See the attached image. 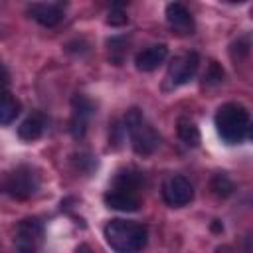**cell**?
Segmentation results:
<instances>
[{
	"label": "cell",
	"mask_w": 253,
	"mask_h": 253,
	"mask_svg": "<svg viewBox=\"0 0 253 253\" xmlns=\"http://www.w3.org/2000/svg\"><path fill=\"white\" fill-rule=\"evenodd\" d=\"M103 233L109 247L117 253H138L148 241V229L142 223L128 219H111Z\"/></svg>",
	"instance_id": "cell-1"
},
{
	"label": "cell",
	"mask_w": 253,
	"mask_h": 253,
	"mask_svg": "<svg viewBox=\"0 0 253 253\" xmlns=\"http://www.w3.org/2000/svg\"><path fill=\"white\" fill-rule=\"evenodd\" d=\"M251 121L245 107L239 103H225L215 113V130L227 144H239L249 134Z\"/></svg>",
	"instance_id": "cell-2"
},
{
	"label": "cell",
	"mask_w": 253,
	"mask_h": 253,
	"mask_svg": "<svg viewBox=\"0 0 253 253\" xmlns=\"http://www.w3.org/2000/svg\"><path fill=\"white\" fill-rule=\"evenodd\" d=\"M125 130L130 138L132 150L138 156H150L160 146V134L144 119L138 109H130L125 115Z\"/></svg>",
	"instance_id": "cell-3"
},
{
	"label": "cell",
	"mask_w": 253,
	"mask_h": 253,
	"mask_svg": "<svg viewBox=\"0 0 253 253\" xmlns=\"http://www.w3.org/2000/svg\"><path fill=\"white\" fill-rule=\"evenodd\" d=\"M40 188V176L32 166H16L4 180V190L8 196L16 200H28L32 198Z\"/></svg>",
	"instance_id": "cell-4"
},
{
	"label": "cell",
	"mask_w": 253,
	"mask_h": 253,
	"mask_svg": "<svg viewBox=\"0 0 253 253\" xmlns=\"http://www.w3.org/2000/svg\"><path fill=\"white\" fill-rule=\"evenodd\" d=\"M43 241V225L36 217H26L16 225L14 245L18 253H36Z\"/></svg>",
	"instance_id": "cell-5"
},
{
	"label": "cell",
	"mask_w": 253,
	"mask_h": 253,
	"mask_svg": "<svg viewBox=\"0 0 253 253\" xmlns=\"http://www.w3.org/2000/svg\"><path fill=\"white\" fill-rule=\"evenodd\" d=\"M162 198L172 208H184L194 200V186L180 174L168 176L162 182Z\"/></svg>",
	"instance_id": "cell-6"
},
{
	"label": "cell",
	"mask_w": 253,
	"mask_h": 253,
	"mask_svg": "<svg viewBox=\"0 0 253 253\" xmlns=\"http://www.w3.org/2000/svg\"><path fill=\"white\" fill-rule=\"evenodd\" d=\"M198 67H200V55L196 51H188V53L176 55L172 59V63L168 65L166 79H168V83L172 87H180V85L188 83L198 73Z\"/></svg>",
	"instance_id": "cell-7"
},
{
	"label": "cell",
	"mask_w": 253,
	"mask_h": 253,
	"mask_svg": "<svg viewBox=\"0 0 253 253\" xmlns=\"http://www.w3.org/2000/svg\"><path fill=\"white\" fill-rule=\"evenodd\" d=\"M166 22H168L170 30L178 36H192L196 30L190 10L180 2H170L166 6Z\"/></svg>",
	"instance_id": "cell-8"
},
{
	"label": "cell",
	"mask_w": 253,
	"mask_h": 253,
	"mask_svg": "<svg viewBox=\"0 0 253 253\" xmlns=\"http://www.w3.org/2000/svg\"><path fill=\"white\" fill-rule=\"evenodd\" d=\"M95 113V105L85 95H75L73 99V115L69 123V130L75 138H81L87 130V123Z\"/></svg>",
	"instance_id": "cell-9"
},
{
	"label": "cell",
	"mask_w": 253,
	"mask_h": 253,
	"mask_svg": "<svg viewBox=\"0 0 253 253\" xmlns=\"http://www.w3.org/2000/svg\"><path fill=\"white\" fill-rule=\"evenodd\" d=\"M28 14L38 24H42L45 28H53L63 18V4H59V2H47V4L45 2H34L28 6Z\"/></svg>",
	"instance_id": "cell-10"
},
{
	"label": "cell",
	"mask_w": 253,
	"mask_h": 253,
	"mask_svg": "<svg viewBox=\"0 0 253 253\" xmlns=\"http://www.w3.org/2000/svg\"><path fill=\"white\" fill-rule=\"evenodd\" d=\"M166 57H168V47L164 43H154V45H148L134 55V65L138 71L148 73V71L158 69Z\"/></svg>",
	"instance_id": "cell-11"
},
{
	"label": "cell",
	"mask_w": 253,
	"mask_h": 253,
	"mask_svg": "<svg viewBox=\"0 0 253 253\" xmlns=\"http://www.w3.org/2000/svg\"><path fill=\"white\" fill-rule=\"evenodd\" d=\"M107 208L111 210H119V211H136L140 208V198L138 194L132 192H125V190H115L111 188L105 196H103Z\"/></svg>",
	"instance_id": "cell-12"
},
{
	"label": "cell",
	"mask_w": 253,
	"mask_h": 253,
	"mask_svg": "<svg viewBox=\"0 0 253 253\" xmlns=\"http://www.w3.org/2000/svg\"><path fill=\"white\" fill-rule=\"evenodd\" d=\"M43 128H45V117L42 113H34L30 117H26L20 126H18V136L26 142H32V140H38L42 134H43Z\"/></svg>",
	"instance_id": "cell-13"
},
{
	"label": "cell",
	"mask_w": 253,
	"mask_h": 253,
	"mask_svg": "<svg viewBox=\"0 0 253 253\" xmlns=\"http://www.w3.org/2000/svg\"><path fill=\"white\" fill-rule=\"evenodd\" d=\"M140 186H142V174H140L138 170H134V168H125V170H119V172H117V176H115L111 188L136 194Z\"/></svg>",
	"instance_id": "cell-14"
},
{
	"label": "cell",
	"mask_w": 253,
	"mask_h": 253,
	"mask_svg": "<svg viewBox=\"0 0 253 253\" xmlns=\"http://www.w3.org/2000/svg\"><path fill=\"white\" fill-rule=\"evenodd\" d=\"M20 101L12 97V93L8 89H4L2 93V103H0V123L2 125H10L18 115H20Z\"/></svg>",
	"instance_id": "cell-15"
},
{
	"label": "cell",
	"mask_w": 253,
	"mask_h": 253,
	"mask_svg": "<svg viewBox=\"0 0 253 253\" xmlns=\"http://www.w3.org/2000/svg\"><path fill=\"white\" fill-rule=\"evenodd\" d=\"M178 136H180V140H182L186 146H190V148H196V146L200 144V140H202L196 123H192V121L186 119V117L178 119Z\"/></svg>",
	"instance_id": "cell-16"
},
{
	"label": "cell",
	"mask_w": 253,
	"mask_h": 253,
	"mask_svg": "<svg viewBox=\"0 0 253 253\" xmlns=\"http://www.w3.org/2000/svg\"><path fill=\"white\" fill-rule=\"evenodd\" d=\"M210 188H211V192H213L217 198H227V196H231L233 190H235L231 178H229L225 172L213 174V178H211V182H210Z\"/></svg>",
	"instance_id": "cell-17"
},
{
	"label": "cell",
	"mask_w": 253,
	"mask_h": 253,
	"mask_svg": "<svg viewBox=\"0 0 253 253\" xmlns=\"http://www.w3.org/2000/svg\"><path fill=\"white\" fill-rule=\"evenodd\" d=\"M107 45H109V51H111V61L115 65H121L123 57H125V38H111L107 42Z\"/></svg>",
	"instance_id": "cell-18"
},
{
	"label": "cell",
	"mask_w": 253,
	"mask_h": 253,
	"mask_svg": "<svg viewBox=\"0 0 253 253\" xmlns=\"http://www.w3.org/2000/svg\"><path fill=\"white\" fill-rule=\"evenodd\" d=\"M221 79H223V69H221V65H219L217 61H211V63L208 65L206 75H204V83L215 85V83H219Z\"/></svg>",
	"instance_id": "cell-19"
},
{
	"label": "cell",
	"mask_w": 253,
	"mask_h": 253,
	"mask_svg": "<svg viewBox=\"0 0 253 253\" xmlns=\"http://www.w3.org/2000/svg\"><path fill=\"white\" fill-rule=\"evenodd\" d=\"M126 22H128V16L125 14V10L119 4L113 6L111 12H109V16H107V24L109 26H125Z\"/></svg>",
	"instance_id": "cell-20"
},
{
	"label": "cell",
	"mask_w": 253,
	"mask_h": 253,
	"mask_svg": "<svg viewBox=\"0 0 253 253\" xmlns=\"http://www.w3.org/2000/svg\"><path fill=\"white\" fill-rule=\"evenodd\" d=\"M75 253H93V249H91L89 245L81 243V245H77V247H75Z\"/></svg>",
	"instance_id": "cell-21"
},
{
	"label": "cell",
	"mask_w": 253,
	"mask_h": 253,
	"mask_svg": "<svg viewBox=\"0 0 253 253\" xmlns=\"http://www.w3.org/2000/svg\"><path fill=\"white\" fill-rule=\"evenodd\" d=\"M211 229H213V231H221V225H219V221H217V219H213V223H211Z\"/></svg>",
	"instance_id": "cell-22"
},
{
	"label": "cell",
	"mask_w": 253,
	"mask_h": 253,
	"mask_svg": "<svg viewBox=\"0 0 253 253\" xmlns=\"http://www.w3.org/2000/svg\"><path fill=\"white\" fill-rule=\"evenodd\" d=\"M249 138L253 140V125H251V128H249Z\"/></svg>",
	"instance_id": "cell-23"
},
{
	"label": "cell",
	"mask_w": 253,
	"mask_h": 253,
	"mask_svg": "<svg viewBox=\"0 0 253 253\" xmlns=\"http://www.w3.org/2000/svg\"><path fill=\"white\" fill-rule=\"evenodd\" d=\"M249 14H251V18H253V6H251V10H249Z\"/></svg>",
	"instance_id": "cell-24"
}]
</instances>
